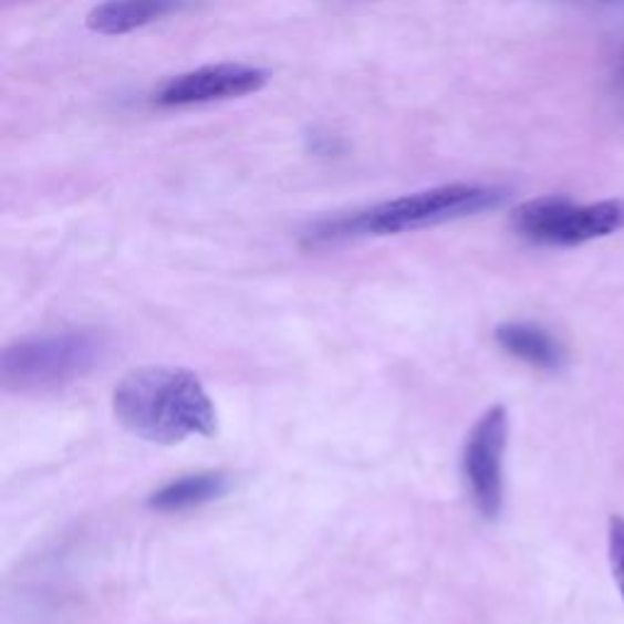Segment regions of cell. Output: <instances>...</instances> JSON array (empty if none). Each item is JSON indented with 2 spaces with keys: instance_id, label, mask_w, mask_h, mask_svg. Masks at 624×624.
I'll use <instances>...</instances> for the list:
<instances>
[{
  "instance_id": "obj_11",
  "label": "cell",
  "mask_w": 624,
  "mask_h": 624,
  "mask_svg": "<svg viewBox=\"0 0 624 624\" xmlns=\"http://www.w3.org/2000/svg\"><path fill=\"white\" fill-rule=\"evenodd\" d=\"M607 544H610L612 575H615L622 600H624V518H622V514H612V518H610Z\"/></svg>"
},
{
  "instance_id": "obj_7",
  "label": "cell",
  "mask_w": 624,
  "mask_h": 624,
  "mask_svg": "<svg viewBox=\"0 0 624 624\" xmlns=\"http://www.w3.org/2000/svg\"><path fill=\"white\" fill-rule=\"evenodd\" d=\"M624 227V200H600L591 206H573L559 225L551 247H575L591 239L615 235Z\"/></svg>"
},
{
  "instance_id": "obj_2",
  "label": "cell",
  "mask_w": 624,
  "mask_h": 624,
  "mask_svg": "<svg viewBox=\"0 0 624 624\" xmlns=\"http://www.w3.org/2000/svg\"><path fill=\"white\" fill-rule=\"evenodd\" d=\"M506 200V190L481 184H451L413 196H403L381 202L362 212L346 215L334 222L320 225L312 239L332 242V239L362 237V235H401L435 227L441 222L471 218V215L498 208Z\"/></svg>"
},
{
  "instance_id": "obj_5",
  "label": "cell",
  "mask_w": 624,
  "mask_h": 624,
  "mask_svg": "<svg viewBox=\"0 0 624 624\" xmlns=\"http://www.w3.org/2000/svg\"><path fill=\"white\" fill-rule=\"evenodd\" d=\"M267 81L269 74L259 66L212 64L166 81L159 93H156V103L164 107H184L239 98V95L263 89Z\"/></svg>"
},
{
  "instance_id": "obj_6",
  "label": "cell",
  "mask_w": 624,
  "mask_h": 624,
  "mask_svg": "<svg viewBox=\"0 0 624 624\" xmlns=\"http://www.w3.org/2000/svg\"><path fill=\"white\" fill-rule=\"evenodd\" d=\"M194 3V0H105L98 8L91 10L86 25L98 32L115 38L139 30L149 22L166 18Z\"/></svg>"
},
{
  "instance_id": "obj_9",
  "label": "cell",
  "mask_w": 624,
  "mask_h": 624,
  "mask_svg": "<svg viewBox=\"0 0 624 624\" xmlns=\"http://www.w3.org/2000/svg\"><path fill=\"white\" fill-rule=\"evenodd\" d=\"M496 340L502 350L537 368L554 371L561 366V346L542 327L530 322H506L496 330Z\"/></svg>"
},
{
  "instance_id": "obj_8",
  "label": "cell",
  "mask_w": 624,
  "mask_h": 624,
  "mask_svg": "<svg viewBox=\"0 0 624 624\" xmlns=\"http://www.w3.org/2000/svg\"><path fill=\"white\" fill-rule=\"evenodd\" d=\"M230 486H232L230 476L220 471L184 476L156 490V493L149 498V508L159 512H181L190 508H200L206 506V502L222 498L227 490H230Z\"/></svg>"
},
{
  "instance_id": "obj_4",
  "label": "cell",
  "mask_w": 624,
  "mask_h": 624,
  "mask_svg": "<svg viewBox=\"0 0 624 624\" xmlns=\"http://www.w3.org/2000/svg\"><path fill=\"white\" fill-rule=\"evenodd\" d=\"M508 410L493 405L474 425L471 435L466 437L461 468L466 488L471 493L476 510L486 520H498L502 510V456L508 447Z\"/></svg>"
},
{
  "instance_id": "obj_3",
  "label": "cell",
  "mask_w": 624,
  "mask_h": 624,
  "mask_svg": "<svg viewBox=\"0 0 624 624\" xmlns=\"http://www.w3.org/2000/svg\"><path fill=\"white\" fill-rule=\"evenodd\" d=\"M105 354L107 340L98 330L25 337L0 352V383L8 391H52L89 376Z\"/></svg>"
},
{
  "instance_id": "obj_1",
  "label": "cell",
  "mask_w": 624,
  "mask_h": 624,
  "mask_svg": "<svg viewBox=\"0 0 624 624\" xmlns=\"http://www.w3.org/2000/svg\"><path fill=\"white\" fill-rule=\"evenodd\" d=\"M117 423L152 444H181L190 437H212L218 413L196 374L171 366L135 368L113 393Z\"/></svg>"
},
{
  "instance_id": "obj_10",
  "label": "cell",
  "mask_w": 624,
  "mask_h": 624,
  "mask_svg": "<svg viewBox=\"0 0 624 624\" xmlns=\"http://www.w3.org/2000/svg\"><path fill=\"white\" fill-rule=\"evenodd\" d=\"M573 206H575L573 200L559 196H547V198L522 202V206L512 212V227L514 232L524 239H530V242L551 247L559 225L563 222V218H566Z\"/></svg>"
}]
</instances>
